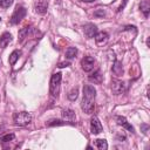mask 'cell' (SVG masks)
<instances>
[{
	"mask_svg": "<svg viewBox=\"0 0 150 150\" xmlns=\"http://www.w3.org/2000/svg\"><path fill=\"white\" fill-rule=\"evenodd\" d=\"M112 73L116 75V76H121L122 74H123V66H122V62H120V61H115L114 62V64H112Z\"/></svg>",
	"mask_w": 150,
	"mask_h": 150,
	"instance_id": "2e32d148",
	"label": "cell"
},
{
	"mask_svg": "<svg viewBox=\"0 0 150 150\" xmlns=\"http://www.w3.org/2000/svg\"><path fill=\"white\" fill-rule=\"evenodd\" d=\"M26 14H27V11H26V8L23 6H20V5L16 6L14 12H13V14H12V16H11V20H9L11 23L12 25H18L26 16Z\"/></svg>",
	"mask_w": 150,
	"mask_h": 150,
	"instance_id": "3957f363",
	"label": "cell"
},
{
	"mask_svg": "<svg viewBox=\"0 0 150 150\" xmlns=\"http://www.w3.org/2000/svg\"><path fill=\"white\" fill-rule=\"evenodd\" d=\"M81 109L83 110V112L90 115L94 112V109H95V103L94 101L91 100H87V98H82V102H81Z\"/></svg>",
	"mask_w": 150,
	"mask_h": 150,
	"instance_id": "8992f818",
	"label": "cell"
},
{
	"mask_svg": "<svg viewBox=\"0 0 150 150\" xmlns=\"http://www.w3.org/2000/svg\"><path fill=\"white\" fill-rule=\"evenodd\" d=\"M102 124L100 122V120L96 117V116H93L91 120H90V131L93 135H97L102 131Z\"/></svg>",
	"mask_w": 150,
	"mask_h": 150,
	"instance_id": "ba28073f",
	"label": "cell"
},
{
	"mask_svg": "<svg viewBox=\"0 0 150 150\" xmlns=\"http://www.w3.org/2000/svg\"><path fill=\"white\" fill-rule=\"evenodd\" d=\"M48 8V1L47 0H38L34 5V9L38 14H45Z\"/></svg>",
	"mask_w": 150,
	"mask_h": 150,
	"instance_id": "30bf717a",
	"label": "cell"
},
{
	"mask_svg": "<svg viewBox=\"0 0 150 150\" xmlns=\"http://www.w3.org/2000/svg\"><path fill=\"white\" fill-rule=\"evenodd\" d=\"M13 4V0H0V6L2 8H8Z\"/></svg>",
	"mask_w": 150,
	"mask_h": 150,
	"instance_id": "d4e9b609",
	"label": "cell"
},
{
	"mask_svg": "<svg viewBox=\"0 0 150 150\" xmlns=\"http://www.w3.org/2000/svg\"><path fill=\"white\" fill-rule=\"evenodd\" d=\"M82 1H84V2H94L96 0H82Z\"/></svg>",
	"mask_w": 150,
	"mask_h": 150,
	"instance_id": "f546056e",
	"label": "cell"
},
{
	"mask_svg": "<svg viewBox=\"0 0 150 150\" xmlns=\"http://www.w3.org/2000/svg\"><path fill=\"white\" fill-rule=\"evenodd\" d=\"M89 81L90 82H94V83H96V84H100L101 82H102V80H103V77H102V75H101V71L100 70H96L94 74H91V75H89Z\"/></svg>",
	"mask_w": 150,
	"mask_h": 150,
	"instance_id": "e0dca14e",
	"label": "cell"
},
{
	"mask_svg": "<svg viewBox=\"0 0 150 150\" xmlns=\"http://www.w3.org/2000/svg\"><path fill=\"white\" fill-rule=\"evenodd\" d=\"M95 66V60L93 56H84L81 60V67L84 71H91Z\"/></svg>",
	"mask_w": 150,
	"mask_h": 150,
	"instance_id": "5b68a950",
	"label": "cell"
},
{
	"mask_svg": "<svg viewBox=\"0 0 150 150\" xmlns=\"http://www.w3.org/2000/svg\"><path fill=\"white\" fill-rule=\"evenodd\" d=\"M125 83L120 80H112L111 81V90L115 95H121L125 91Z\"/></svg>",
	"mask_w": 150,
	"mask_h": 150,
	"instance_id": "277c9868",
	"label": "cell"
},
{
	"mask_svg": "<svg viewBox=\"0 0 150 150\" xmlns=\"http://www.w3.org/2000/svg\"><path fill=\"white\" fill-rule=\"evenodd\" d=\"M20 54H21V53H20L19 50H14V52H12V53H11L9 59H8V61H9V64H11V66H14V64L16 63V61L19 60Z\"/></svg>",
	"mask_w": 150,
	"mask_h": 150,
	"instance_id": "ac0fdd59",
	"label": "cell"
},
{
	"mask_svg": "<svg viewBox=\"0 0 150 150\" xmlns=\"http://www.w3.org/2000/svg\"><path fill=\"white\" fill-rule=\"evenodd\" d=\"M94 38H95V41L98 46H103V45L107 43V41L109 39V34L107 32H98V33L95 34Z\"/></svg>",
	"mask_w": 150,
	"mask_h": 150,
	"instance_id": "8fae6325",
	"label": "cell"
},
{
	"mask_svg": "<svg viewBox=\"0 0 150 150\" xmlns=\"http://www.w3.org/2000/svg\"><path fill=\"white\" fill-rule=\"evenodd\" d=\"M139 8H141V12L144 14V16L148 18L149 16V12H150V1L149 0H143L139 4Z\"/></svg>",
	"mask_w": 150,
	"mask_h": 150,
	"instance_id": "9a60e30c",
	"label": "cell"
},
{
	"mask_svg": "<svg viewBox=\"0 0 150 150\" xmlns=\"http://www.w3.org/2000/svg\"><path fill=\"white\" fill-rule=\"evenodd\" d=\"M94 15L95 16H98V18H103L105 15V12L102 9V8H97L95 12H94Z\"/></svg>",
	"mask_w": 150,
	"mask_h": 150,
	"instance_id": "484cf974",
	"label": "cell"
},
{
	"mask_svg": "<svg viewBox=\"0 0 150 150\" xmlns=\"http://www.w3.org/2000/svg\"><path fill=\"white\" fill-rule=\"evenodd\" d=\"M62 118L66 120L67 122H70L71 124H74L75 121H76L75 112H74L71 109H63V110H62Z\"/></svg>",
	"mask_w": 150,
	"mask_h": 150,
	"instance_id": "7c38bea8",
	"label": "cell"
},
{
	"mask_svg": "<svg viewBox=\"0 0 150 150\" xmlns=\"http://www.w3.org/2000/svg\"><path fill=\"white\" fill-rule=\"evenodd\" d=\"M116 122L118 125H122L123 128H125L128 131L130 132H134V127L127 121V118L124 116H116Z\"/></svg>",
	"mask_w": 150,
	"mask_h": 150,
	"instance_id": "4fadbf2b",
	"label": "cell"
},
{
	"mask_svg": "<svg viewBox=\"0 0 150 150\" xmlns=\"http://www.w3.org/2000/svg\"><path fill=\"white\" fill-rule=\"evenodd\" d=\"M62 124H64V122H62V121H60V120H52V121H49V122L47 123L48 127H53V125H62Z\"/></svg>",
	"mask_w": 150,
	"mask_h": 150,
	"instance_id": "cb8c5ba5",
	"label": "cell"
},
{
	"mask_svg": "<svg viewBox=\"0 0 150 150\" xmlns=\"http://www.w3.org/2000/svg\"><path fill=\"white\" fill-rule=\"evenodd\" d=\"M96 97V89L91 84H86L83 87V98L95 101Z\"/></svg>",
	"mask_w": 150,
	"mask_h": 150,
	"instance_id": "52a82bcc",
	"label": "cell"
},
{
	"mask_svg": "<svg viewBox=\"0 0 150 150\" xmlns=\"http://www.w3.org/2000/svg\"><path fill=\"white\" fill-rule=\"evenodd\" d=\"M0 21H1V18H0Z\"/></svg>",
	"mask_w": 150,
	"mask_h": 150,
	"instance_id": "4dcf8cb0",
	"label": "cell"
},
{
	"mask_svg": "<svg viewBox=\"0 0 150 150\" xmlns=\"http://www.w3.org/2000/svg\"><path fill=\"white\" fill-rule=\"evenodd\" d=\"M30 29H32V27H23V28H21L20 29V32H19V40L20 41H22L25 38H27L28 36V33L30 32Z\"/></svg>",
	"mask_w": 150,
	"mask_h": 150,
	"instance_id": "ffe728a7",
	"label": "cell"
},
{
	"mask_svg": "<svg viewBox=\"0 0 150 150\" xmlns=\"http://www.w3.org/2000/svg\"><path fill=\"white\" fill-rule=\"evenodd\" d=\"M95 145L100 149V150H107L108 149V143L105 139H102V138H97L95 139Z\"/></svg>",
	"mask_w": 150,
	"mask_h": 150,
	"instance_id": "d6986e66",
	"label": "cell"
},
{
	"mask_svg": "<svg viewBox=\"0 0 150 150\" xmlns=\"http://www.w3.org/2000/svg\"><path fill=\"white\" fill-rule=\"evenodd\" d=\"M77 95H79V89H77V88H73V89L69 91V94H68V98H69L70 101H75V100L77 98Z\"/></svg>",
	"mask_w": 150,
	"mask_h": 150,
	"instance_id": "7402d4cb",
	"label": "cell"
},
{
	"mask_svg": "<svg viewBox=\"0 0 150 150\" xmlns=\"http://www.w3.org/2000/svg\"><path fill=\"white\" fill-rule=\"evenodd\" d=\"M83 32H84V35L88 38V39H91L95 36V34L97 33V27L96 25L94 23H87L83 26Z\"/></svg>",
	"mask_w": 150,
	"mask_h": 150,
	"instance_id": "9c48e42d",
	"label": "cell"
},
{
	"mask_svg": "<svg viewBox=\"0 0 150 150\" xmlns=\"http://www.w3.org/2000/svg\"><path fill=\"white\" fill-rule=\"evenodd\" d=\"M61 79L62 74L61 73H54L50 77V83H49V93L53 97H59L60 94V87H61Z\"/></svg>",
	"mask_w": 150,
	"mask_h": 150,
	"instance_id": "6da1fadb",
	"label": "cell"
},
{
	"mask_svg": "<svg viewBox=\"0 0 150 150\" xmlns=\"http://www.w3.org/2000/svg\"><path fill=\"white\" fill-rule=\"evenodd\" d=\"M68 66H70V63H69V62H62V63H60V64H59V67H60V68L68 67Z\"/></svg>",
	"mask_w": 150,
	"mask_h": 150,
	"instance_id": "4316f807",
	"label": "cell"
},
{
	"mask_svg": "<svg viewBox=\"0 0 150 150\" xmlns=\"http://www.w3.org/2000/svg\"><path fill=\"white\" fill-rule=\"evenodd\" d=\"M14 138H15V135H14V134H6V135H4V136L0 137V141H1L2 143H6V142L13 141Z\"/></svg>",
	"mask_w": 150,
	"mask_h": 150,
	"instance_id": "603a6c76",
	"label": "cell"
},
{
	"mask_svg": "<svg viewBox=\"0 0 150 150\" xmlns=\"http://www.w3.org/2000/svg\"><path fill=\"white\" fill-rule=\"evenodd\" d=\"M12 41V34L8 33V32H5L2 33V35L0 36V48H6L7 45Z\"/></svg>",
	"mask_w": 150,
	"mask_h": 150,
	"instance_id": "5bb4252c",
	"label": "cell"
},
{
	"mask_svg": "<svg viewBox=\"0 0 150 150\" xmlns=\"http://www.w3.org/2000/svg\"><path fill=\"white\" fill-rule=\"evenodd\" d=\"M142 128H143V132H144V134H146V130H148V125L143 124V125H142Z\"/></svg>",
	"mask_w": 150,
	"mask_h": 150,
	"instance_id": "83f0119b",
	"label": "cell"
},
{
	"mask_svg": "<svg viewBox=\"0 0 150 150\" xmlns=\"http://www.w3.org/2000/svg\"><path fill=\"white\" fill-rule=\"evenodd\" d=\"M76 54H77V48L76 47H68L67 50H66V57L69 59V60L75 57Z\"/></svg>",
	"mask_w": 150,
	"mask_h": 150,
	"instance_id": "44dd1931",
	"label": "cell"
},
{
	"mask_svg": "<svg viewBox=\"0 0 150 150\" xmlns=\"http://www.w3.org/2000/svg\"><path fill=\"white\" fill-rule=\"evenodd\" d=\"M117 139H120V141L125 139V136H124V135H118V136H117Z\"/></svg>",
	"mask_w": 150,
	"mask_h": 150,
	"instance_id": "f1b7e54d",
	"label": "cell"
},
{
	"mask_svg": "<svg viewBox=\"0 0 150 150\" xmlns=\"http://www.w3.org/2000/svg\"><path fill=\"white\" fill-rule=\"evenodd\" d=\"M13 122L15 125L19 127H25L28 125L32 122V115L27 111H20V112H14L13 115Z\"/></svg>",
	"mask_w": 150,
	"mask_h": 150,
	"instance_id": "7a4b0ae2",
	"label": "cell"
}]
</instances>
